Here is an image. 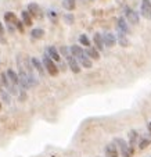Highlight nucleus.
<instances>
[{
  "mask_svg": "<svg viewBox=\"0 0 151 157\" xmlns=\"http://www.w3.org/2000/svg\"><path fill=\"white\" fill-rule=\"evenodd\" d=\"M150 143H151V140L148 139V138H142V139H139V149L143 150V149H145Z\"/></svg>",
  "mask_w": 151,
  "mask_h": 157,
  "instance_id": "23",
  "label": "nucleus"
},
{
  "mask_svg": "<svg viewBox=\"0 0 151 157\" xmlns=\"http://www.w3.org/2000/svg\"><path fill=\"white\" fill-rule=\"evenodd\" d=\"M142 15L147 20H151V2L150 0H142V6H140Z\"/></svg>",
  "mask_w": 151,
  "mask_h": 157,
  "instance_id": "9",
  "label": "nucleus"
},
{
  "mask_svg": "<svg viewBox=\"0 0 151 157\" xmlns=\"http://www.w3.org/2000/svg\"><path fill=\"white\" fill-rule=\"evenodd\" d=\"M17 65H18V82H20V89H24V90H28L31 88L29 85V81H28V75L25 72V68H24V64L21 61V57L18 56L17 57Z\"/></svg>",
  "mask_w": 151,
  "mask_h": 157,
  "instance_id": "2",
  "label": "nucleus"
},
{
  "mask_svg": "<svg viewBox=\"0 0 151 157\" xmlns=\"http://www.w3.org/2000/svg\"><path fill=\"white\" fill-rule=\"evenodd\" d=\"M93 42H94L96 49H97L98 52H103L104 50V43H103L101 33H94V36H93Z\"/></svg>",
  "mask_w": 151,
  "mask_h": 157,
  "instance_id": "15",
  "label": "nucleus"
},
{
  "mask_svg": "<svg viewBox=\"0 0 151 157\" xmlns=\"http://www.w3.org/2000/svg\"><path fill=\"white\" fill-rule=\"evenodd\" d=\"M4 21H6L7 24H13V25H15V22L18 21V18H17V15H15L13 11H7L6 14H4Z\"/></svg>",
  "mask_w": 151,
  "mask_h": 157,
  "instance_id": "17",
  "label": "nucleus"
},
{
  "mask_svg": "<svg viewBox=\"0 0 151 157\" xmlns=\"http://www.w3.org/2000/svg\"><path fill=\"white\" fill-rule=\"evenodd\" d=\"M43 35H45V31L42 29V28H33L31 31V38L32 39H40Z\"/></svg>",
  "mask_w": 151,
  "mask_h": 157,
  "instance_id": "22",
  "label": "nucleus"
},
{
  "mask_svg": "<svg viewBox=\"0 0 151 157\" xmlns=\"http://www.w3.org/2000/svg\"><path fill=\"white\" fill-rule=\"evenodd\" d=\"M105 156L107 157H119L118 147H116L115 143H110V145H107V147H105Z\"/></svg>",
  "mask_w": 151,
  "mask_h": 157,
  "instance_id": "14",
  "label": "nucleus"
},
{
  "mask_svg": "<svg viewBox=\"0 0 151 157\" xmlns=\"http://www.w3.org/2000/svg\"><path fill=\"white\" fill-rule=\"evenodd\" d=\"M28 13L31 14L32 18H42L43 17V11H42V7L38 3H29L28 4Z\"/></svg>",
  "mask_w": 151,
  "mask_h": 157,
  "instance_id": "5",
  "label": "nucleus"
},
{
  "mask_svg": "<svg viewBox=\"0 0 151 157\" xmlns=\"http://www.w3.org/2000/svg\"><path fill=\"white\" fill-rule=\"evenodd\" d=\"M31 64H32L33 68L39 72V75L45 77V75H46V70H45V65H43V63H42L40 60L36 59V57H32V59H31Z\"/></svg>",
  "mask_w": 151,
  "mask_h": 157,
  "instance_id": "10",
  "label": "nucleus"
},
{
  "mask_svg": "<svg viewBox=\"0 0 151 157\" xmlns=\"http://www.w3.org/2000/svg\"><path fill=\"white\" fill-rule=\"evenodd\" d=\"M43 65H45V70L51 75V77H57V75H58V67H57V64L47 56V54L43 57Z\"/></svg>",
  "mask_w": 151,
  "mask_h": 157,
  "instance_id": "4",
  "label": "nucleus"
},
{
  "mask_svg": "<svg viewBox=\"0 0 151 157\" xmlns=\"http://www.w3.org/2000/svg\"><path fill=\"white\" fill-rule=\"evenodd\" d=\"M64 21H65L67 24L71 25L72 22H74V15H72V14H67L65 17H64Z\"/></svg>",
  "mask_w": 151,
  "mask_h": 157,
  "instance_id": "27",
  "label": "nucleus"
},
{
  "mask_svg": "<svg viewBox=\"0 0 151 157\" xmlns=\"http://www.w3.org/2000/svg\"><path fill=\"white\" fill-rule=\"evenodd\" d=\"M46 54L56 63H60V60H61L60 59V53L57 52V49L54 48V46H47V48H46Z\"/></svg>",
  "mask_w": 151,
  "mask_h": 157,
  "instance_id": "12",
  "label": "nucleus"
},
{
  "mask_svg": "<svg viewBox=\"0 0 151 157\" xmlns=\"http://www.w3.org/2000/svg\"><path fill=\"white\" fill-rule=\"evenodd\" d=\"M115 145L118 146V153L121 154L122 157H133V153H134V149L131 147L127 145L123 139H115Z\"/></svg>",
  "mask_w": 151,
  "mask_h": 157,
  "instance_id": "3",
  "label": "nucleus"
},
{
  "mask_svg": "<svg viewBox=\"0 0 151 157\" xmlns=\"http://www.w3.org/2000/svg\"><path fill=\"white\" fill-rule=\"evenodd\" d=\"M79 42H80V44H83L86 48L90 46V40H89V38H87V35H85V33H82V35L79 36Z\"/></svg>",
  "mask_w": 151,
  "mask_h": 157,
  "instance_id": "24",
  "label": "nucleus"
},
{
  "mask_svg": "<svg viewBox=\"0 0 151 157\" xmlns=\"http://www.w3.org/2000/svg\"><path fill=\"white\" fill-rule=\"evenodd\" d=\"M69 50H71L72 56L78 60L79 65H82V67H85V68H92V67H93L92 59H90V57L85 53V50H83L80 46L74 44V46H71V48H69Z\"/></svg>",
  "mask_w": 151,
  "mask_h": 157,
  "instance_id": "1",
  "label": "nucleus"
},
{
  "mask_svg": "<svg viewBox=\"0 0 151 157\" xmlns=\"http://www.w3.org/2000/svg\"><path fill=\"white\" fill-rule=\"evenodd\" d=\"M101 38H103V43H104V48H114L116 44V38L114 36V33L111 32H105L101 35Z\"/></svg>",
  "mask_w": 151,
  "mask_h": 157,
  "instance_id": "7",
  "label": "nucleus"
},
{
  "mask_svg": "<svg viewBox=\"0 0 151 157\" xmlns=\"http://www.w3.org/2000/svg\"><path fill=\"white\" fill-rule=\"evenodd\" d=\"M21 18H22V24L24 25H27V27L32 25V17H31V14L27 10H24V11L21 13Z\"/></svg>",
  "mask_w": 151,
  "mask_h": 157,
  "instance_id": "18",
  "label": "nucleus"
},
{
  "mask_svg": "<svg viewBox=\"0 0 151 157\" xmlns=\"http://www.w3.org/2000/svg\"><path fill=\"white\" fill-rule=\"evenodd\" d=\"M0 96H2V99H3L4 103H10V93L7 92V90H0Z\"/></svg>",
  "mask_w": 151,
  "mask_h": 157,
  "instance_id": "25",
  "label": "nucleus"
},
{
  "mask_svg": "<svg viewBox=\"0 0 151 157\" xmlns=\"http://www.w3.org/2000/svg\"><path fill=\"white\" fill-rule=\"evenodd\" d=\"M15 27H17V29L20 31L21 33L24 32V24H22V21H17V22H15Z\"/></svg>",
  "mask_w": 151,
  "mask_h": 157,
  "instance_id": "28",
  "label": "nucleus"
},
{
  "mask_svg": "<svg viewBox=\"0 0 151 157\" xmlns=\"http://www.w3.org/2000/svg\"><path fill=\"white\" fill-rule=\"evenodd\" d=\"M0 110H2V103H0Z\"/></svg>",
  "mask_w": 151,
  "mask_h": 157,
  "instance_id": "33",
  "label": "nucleus"
},
{
  "mask_svg": "<svg viewBox=\"0 0 151 157\" xmlns=\"http://www.w3.org/2000/svg\"><path fill=\"white\" fill-rule=\"evenodd\" d=\"M116 42H119V44H121L122 48H127V46H129V40H127V38H126V33H122V32H119V31H118Z\"/></svg>",
  "mask_w": 151,
  "mask_h": 157,
  "instance_id": "19",
  "label": "nucleus"
},
{
  "mask_svg": "<svg viewBox=\"0 0 151 157\" xmlns=\"http://www.w3.org/2000/svg\"><path fill=\"white\" fill-rule=\"evenodd\" d=\"M85 53L87 54V56H89L92 60H98V59H100V53H98V50L96 48H92V46L86 48Z\"/></svg>",
  "mask_w": 151,
  "mask_h": 157,
  "instance_id": "16",
  "label": "nucleus"
},
{
  "mask_svg": "<svg viewBox=\"0 0 151 157\" xmlns=\"http://www.w3.org/2000/svg\"><path fill=\"white\" fill-rule=\"evenodd\" d=\"M83 3H93V2H96V0H82Z\"/></svg>",
  "mask_w": 151,
  "mask_h": 157,
  "instance_id": "32",
  "label": "nucleus"
},
{
  "mask_svg": "<svg viewBox=\"0 0 151 157\" xmlns=\"http://www.w3.org/2000/svg\"><path fill=\"white\" fill-rule=\"evenodd\" d=\"M6 74H7V77H9L10 82H11V85L14 86V89L18 92V88H20V82H18V74L14 71V70H11V68L7 70Z\"/></svg>",
  "mask_w": 151,
  "mask_h": 157,
  "instance_id": "11",
  "label": "nucleus"
},
{
  "mask_svg": "<svg viewBox=\"0 0 151 157\" xmlns=\"http://www.w3.org/2000/svg\"><path fill=\"white\" fill-rule=\"evenodd\" d=\"M3 36H4V27H3V24L0 22V39H2V42H6Z\"/></svg>",
  "mask_w": 151,
  "mask_h": 157,
  "instance_id": "29",
  "label": "nucleus"
},
{
  "mask_svg": "<svg viewBox=\"0 0 151 157\" xmlns=\"http://www.w3.org/2000/svg\"><path fill=\"white\" fill-rule=\"evenodd\" d=\"M118 31L122 33H129L131 32V27L127 24V21L125 20V17H119L118 18Z\"/></svg>",
  "mask_w": 151,
  "mask_h": 157,
  "instance_id": "13",
  "label": "nucleus"
},
{
  "mask_svg": "<svg viewBox=\"0 0 151 157\" xmlns=\"http://www.w3.org/2000/svg\"><path fill=\"white\" fill-rule=\"evenodd\" d=\"M60 68H61L62 71H65V70H67V63H64V61H62L61 64H60Z\"/></svg>",
  "mask_w": 151,
  "mask_h": 157,
  "instance_id": "31",
  "label": "nucleus"
},
{
  "mask_svg": "<svg viewBox=\"0 0 151 157\" xmlns=\"http://www.w3.org/2000/svg\"><path fill=\"white\" fill-rule=\"evenodd\" d=\"M60 53H61L64 57H67L71 54V50H69L68 46H61V48H60Z\"/></svg>",
  "mask_w": 151,
  "mask_h": 157,
  "instance_id": "26",
  "label": "nucleus"
},
{
  "mask_svg": "<svg viewBox=\"0 0 151 157\" xmlns=\"http://www.w3.org/2000/svg\"><path fill=\"white\" fill-rule=\"evenodd\" d=\"M65 59H67V65L69 67V70H71L74 74H79L80 72V65H79V63H78V60L75 59L72 54L67 56Z\"/></svg>",
  "mask_w": 151,
  "mask_h": 157,
  "instance_id": "6",
  "label": "nucleus"
},
{
  "mask_svg": "<svg viewBox=\"0 0 151 157\" xmlns=\"http://www.w3.org/2000/svg\"><path fill=\"white\" fill-rule=\"evenodd\" d=\"M47 14H49V17H50L51 20H53V18H56V17H57L56 11H53V10H49V13H47Z\"/></svg>",
  "mask_w": 151,
  "mask_h": 157,
  "instance_id": "30",
  "label": "nucleus"
},
{
  "mask_svg": "<svg viewBox=\"0 0 151 157\" xmlns=\"http://www.w3.org/2000/svg\"><path fill=\"white\" fill-rule=\"evenodd\" d=\"M125 18H126L132 25H137L139 24V21H140L139 14H137L134 10H132V9H125Z\"/></svg>",
  "mask_w": 151,
  "mask_h": 157,
  "instance_id": "8",
  "label": "nucleus"
},
{
  "mask_svg": "<svg viewBox=\"0 0 151 157\" xmlns=\"http://www.w3.org/2000/svg\"><path fill=\"white\" fill-rule=\"evenodd\" d=\"M137 140H139V135H137V132L136 131H131V132H129V146L134 149V145H136Z\"/></svg>",
  "mask_w": 151,
  "mask_h": 157,
  "instance_id": "21",
  "label": "nucleus"
},
{
  "mask_svg": "<svg viewBox=\"0 0 151 157\" xmlns=\"http://www.w3.org/2000/svg\"><path fill=\"white\" fill-rule=\"evenodd\" d=\"M62 7L68 11H72L76 7V0H62Z\"/></svg>",
  "mask_w": 151,
  "mask_h": 157,
  "instance_id": "20",
  "label": "nucleus"
}]
</instances>
